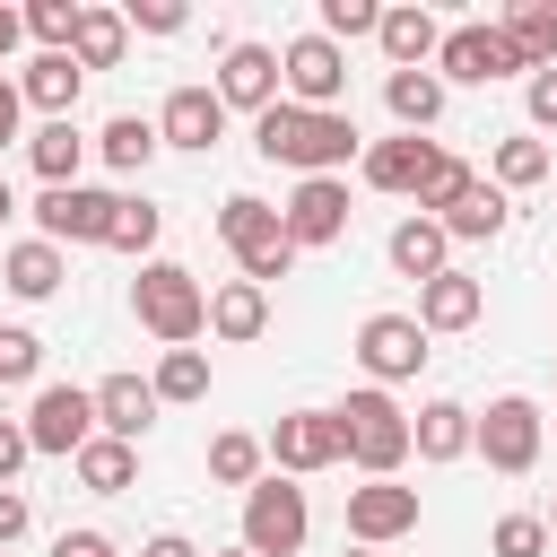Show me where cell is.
<instances>
[{"instance_id": "29", "label": "cell", "mask_w": 557, "mask_h": 557, "mask_svg": "<svg viewBox=\"0 0 557 557\" xmlns=\"http://www.w3.org/2000/svg\"><path fill=\"white\" fill-rule=\"evenodd\" d=\"M505 218H513V209H505V191H496V183H470L435 226H444L453 244H487V235H505Z\"/></svg>"}, {"instance_id": "39", "label": "cell", "mask_w": 557, "mask_h": 557, "mask_svg": "<svg viewBox=\"0 0 557 557\" xmlns=\"http://www.w3.org/2000/svg\"><path fill=\"white\" fill-rule=\"evenodd\" d=\"M35 374H44V339L26 322H0V392L9 383H35Z\"/></svg>"}, {"instance_id": "48", "label": "cell", "mask_w": 557, "mask_h": 557, "mask_svg": "<svg viewBox=\"0 0 557 557\" xmlns=\"http://www.w3.org/2000/svg\"><path fill=\"white\" fill-rule=\"evenodd\" d=\"M17 44H26V17L0 0V70H9V52H17Z\"/></svg>"}, {"instance_id": "42", "label": "cell", "mask_w": 557, "mask_h": 557, "mask_svg": "<svg viewBox=\"0 0 557 557\" xmlns=\"http://www.w3.org/2000/svg\"><path fill=\"white\" fill-rule=\"evenodd\" d=\"M122 26H139V35H183V26H191V9H183V0H131V9H122Z\"/></svg>"}, {"instance_id": "43", "label": "cell", "mask_w": 557, "mask_h": 557, "mask_svg": "<svg viewBox=\"0 0 557 557\" xmlns=\"http://www.w3.org/2000/svg\"><path fill=\"white\" fill-rule=\"evenodd\" d=\"M522 104H531V122H540V131H557V61H548V70H531Z\"/></svg>"}, {"instance_id": "17", "label": "cell", "mask_w": 557, "mask_h": 557, "mask_svg": "<svg viewBox=\"0 0 557 557\" xmlns=\"http://www.w3.org/2000/svg\"><path fill=\"white\" fill-rule=\"evenodd\" d=\"M487 313V287L470 278V270H435L426 287H418V331L435 339V331H470Z\"/></svg>"}, {"instance_id": "10", "label": "cell", "mask_w": 557, "mask_h": 557, "mask_svg": "<svg viewBox=\"0 0 557 557\" xmlns=\"http://www.w3.org/2000/svg\"><path fill=\"white\" fill-rule=\"evenodd\" d=\"M426 357H435V348H426L418 313H366V322H357V366L374 374V392H383V383H409Z\"/></svg>"}, {"instance_id": "13", "label": "cell", "mask_w": 557, "mask_h": 557, "mask_svg": "<svg viewBox=\"0 0 557 557\" xmlns=\"http://www.w3.org/2000/svg\"><path fill=\"white\" fill-rule=\"evenodd\" d=\"M113 209H122V191L70 183V191H44V200H35V235H44V244H104Z\"/></svg>"}, {"instance_id": "12", "label": "cell", "mask_w": 557, "mask_h": 557, "mask_svg": "<svg viewBox=\"0 0 557 557\" xmlns=\"http://www.w3.org/2000/svg\"><path fill=\"white\" fill-rule=\"evenodd\" d=\"M409 531H418V487H400V479L348 487V540H357V548H392V540H409Z\"/></svg>"}, {"instance_id": "6", "label": "cell", "mask_w": 557, "mask_h": 557, "mask_svg": "<svg viewBox=\"0 0 557 557\" xmlns=\"http://www.w3.org/2000/svg\"><path fill=\"white\" fill-rule=\"evenodd\" d=\"M305 531H313L305 487H296V479H278V470H261V479L244 487V540H235V548H252V557H296V548H305Z\"/></svg>"}, {"instance_id": "33", "label": "cell", "mask_w": 557, "mask_h": 557, "mask_svg": "<svg viewBox=\"0 0 557 557\" xmlns=\"http://www.w3.org/2000/svg\"><path fill=\"white\" fill-rule=\"evenodd\" d=\"M261 461H270V453H261V435H244V426L209 435V479H218V487H252V479H261Z\"/></svg>"}, {"instance_id": "30", "label": "cell", "mask_w": 557, "mask_h": 557, "mask_svg": "<svg viewBox=\"0 0 557 557\" xmlns=\"http://www.w3.org/2000/svg\"><path fill=\"white\" fill-rule=\"evenodd\" d=\"M505 44L522 52V70H548L557 61V0H513L505 9Z\"/></svg>"}, {"instance_id": "44", "label": "cell", "mask_w": 557, "mask_h": 557, "mask_svg": "<svg viewBox=\"0 0 557 557\" xmlns=\"http://www.w3.org/2000/svg\"><path fill=\"white\" fill-rule=\"evenodd\" d=\"M26 453H35V444H26V418H0V487L26 470Z\"/></svg>"}, {"instance_id": "36", "label": "cell", "mask_w": 557, "mask_h": 557, "mask_svg": "<svg viewBox=\"0 0 557 557\" xmlns=\"http://www.w3.org/2000/svg\"><path fill=\"white\" fill-rule=\"evenodd\" d=\"M548 174V139H505L496 148V191H531Z\"/></svg>"}, {"instance_id": "3", "label": "cell", "mask_w": 557, "mask_h": 557, "mask_svg": "<svg viewBox=\"0 0 557 557\" xmlns=\"http://www.w3.org/2000/svg\"><path fill=\"white\" fill-rule=\"evenodd\" d=\"M331 418H339V444H348V461H357L366 479H400V461H409V409H400L392 392L366 383V392H348Z\"/></svg>"}, {"instance_id": "45", "label": "cell", "mask_w": 557, "mask_h": 557, "mask_svg": "<svg viewBox=\"0 0 557 557\" xmlns=\"http://www.w3.org/2000/svg\"><path fill=\"white\" fill-rule=\"evenodd\" d=\"M26 522H35V505H26L17 487H0V548H17V540H26Z\"/></svg>"}, {"instance_id": "53", "label": "cell", "mask_w": 557, "mask_h": 557, "mask_svg": "<svg viewBox=\"0 0 557 557\" xmlns=\"http://www.w3.org/2000/svg\"><path fill=\"white\" fill-rule=\"evenodd\" d=\"M218 557H252V548H218Z\"/></svg>"}, {"instance_id": "9", "label": "cell", "mask_w": 557, "mask_h": 557, "mask_svg": "<svg viewBox=\"0 0 557 557\" xmlns=\"http://www.w3.org/2000/svg\"><path fill=\"white\" fill-rule=\"evenodd\" d=\"M522 70V52L505 44V26H487V17H470V26H444V44H435V78H461V87H496V78H513Z\"/></svg>"}, {"instance_id": "31", "label": "cell", "mask_w": 557, "mask_h": 557, "mask_svg": "<svg viewBox=\"0 0 557 557\" xmlns=\"http://www.w3.org/2000/svg\"><path fill=\"white\" fill-rule=\"evenodd\" d=\"M122 52H131L122 9H87V17H78V35H70V61H78V70H122Z\"/></svg>"}, {"instance_id": "47", "label": "cell", "mask_w": 557, "mask_h": 557, "mask_svg": "<svg viewBox=\"0 0 557 557\" xmlns=\"http://www.w3.org/2000/svg\"><path fill=\"white\" fill-rule=\"evenodd\" d=\"M52 557H122V548H113L104 531H61V540H52Z\"/></svg>"}, {"instance_id": "11", "label": "cell", "mask_w": 557, "mask_h": 557, "mask_svg": "<svg viewBox=\"0 0 557 557\" xmlns=\"http://www.w3.org/2000/svg\"><path fill=\"white\" fill-rule=\"evenodd\" d=\"M87 435H96V392H78V383H44L35 409H26V444L52 453V461H70Z\"/></svg>"}, {"instance_id": "37", "label": "cell", "mask_w": 557, "mask_h": 557, "mask_svg": "<svg viewBox=\"0 0 557 557\" xmlns=\"http://www.w3.org/2000/svg\"><path fill=\"white\" fill-rule=\"evenodd\" d=\"M470 183H479V174H470L461 157H435V165H426V183H418V218H444V209H453Z\"/></svg>"}, {"instance_id": "49", "label": "cell", "mask_w": 557, "mask_h": 557, "mask_svg": "<svg viewBox=\"0 0 557 557\" xmlns=\"http://www.w3.org/2000/svg\"><path fill=\"white\" fill-rule=\"evenodd\" d=\"M139 557H200V548H191V540H183V531H157V540H148V548H139Z\"/></svg>"}, {"instance_id": "7", "label": "cell", "mask_w": 557, "mask_h": 557, "mask_svg": "<svg viewBox=\"0 0 557 557\" xmlns=\"http://www.w3.org/2000/svg\"><path fill=\"white\" fill-rule=\"evenodd\" d=\"M278 96L305 104V113H339V96H348V52H339L331 35H296V44L278 52Z\"/></svg>"}, {"instance_id": "51", "label": "cell", "mask_w": 557, "mask_h": 557, "mask_svg": "<svg viewBox=\"0 0 557 557\" xmlns=\"http://www.w3.org/2000/svg\"><path fill=\"white\" fill-rule=\"evenodd\" d=\"M540 522H548V540H557V505H548V513H540Z\"/></svg>"}, {"instance_id": "4", "label": "cell", "mask_w": 557, "mask_h": 557, "mask_svg": "<svg viewBox=\"0 0 557 557\" xmlns=\"http://www.w3.org/2000/svg\"><path fill=\"white\" fill-rule=\"evenodd\" d=\"M218 235H226V252H235V270H244L252 287H270V278H287V270H296V244H287L278 209H270V200H252V191L218 200Z\"/></svg>"}, {"instance_id": "50", "label": "cell", "mask_w": 557, "mask_h": 557, "mask_svg": "<svg viewBox=\"0 0 557 557\" xmlns=\"http://www.w3.org/2000/svg\"><path fill=\"white\" fill-rule=\"evenodd\" d=\"M9 218H17V191H9V174H0V226H9Z\"/></svg>"}, {"instance_id": "52", "label": "cell", "mask_w": 557, "mask_h": 557, "mask_svg": "<svg viewBox=\"0 0 557 557\" xmlns=\"http://www.w3.org/2000/svg\"><path fill=\"white\" fill-rule=\"evenodd\" d=\"M348 557H383V548H348Z\"/></svg>"}, {"instance_id": "5", "label": "cell", "mask_w": 557, "mask_h": 557, "mask_svg": "<svg viewBox=\"0 0 557 557\" xmlns=\"http://www.w3.org/2000/svg\"><path fill=\"white\" fill-rule=\"evenodd\" d=\"M540 400L531 392H496L487 409H470V453H487V470H505V479H522L531 461H540Z\"/></svg>"}, {"instance_id": "21", "label": "cell", "mask_w": 557, "mask_h": 557, "mask_svg": "<svg viewBox=\"0 0 557 557\" xmlns=\"http://www.w3.org/2000/svg\"><path fill=\"white\" fill-rule=\"evenodd\" d=\"M61 244H44V235H26V244H9L0 252V287L9 296H26V305H44V296H61Z\"/></svg>"}, {"instance_id": "23", "label": "cell", "mask_w": 557, "mask_h": 557, "mask_svg": "<svg viewBox=\"0 0 557 557\" xmlns=\"http://www.w3.org/2000/svg\"><path fill=\"white\" fill-rule=\"evenodd\" d=\"M392 270L426 287L435 270H453V235H444L435 218H400V226H392Z\"/></svg>"}, {"instance_id": "14", "label": "cell", "mask_w": 557, "mask_h": 557, "mask_svg": "<svg viewBox=\"0 0 557 557\" xmlns=\"http://www.w3.org/2000/svg\"><path fill=\"white\" fill-rule=\"evenodd\" d=\"M278 226H287L296 252H305V244H339V235H348V183H339V174H305V183L287 191Z\"/></svg>"}, {"instance_id": "26", "label": "cell", "mask_w": 557, "mask_h": 557, "mask_svg": "<svg viewBox=\"0 0 557 557\" xmlns=\"http://www.w3.org/2000/svg\"><path fill=\"white\" fill-rule=\"evenodd\" d=\"M383 104H392L400 131H435V122H444V78H435V70H392V78H383Z\"/></svg>"}, {"instance_id": "41", "label": "cell", "mask_w": 557, "mask_h": 557, "mask_svg": "<svg viewBox=\"0 0 557 557\" xmlns=\"http://www.w3.org/2000/svg\"><path fill=\"white\" fill-rule=\"evenodd\" d=\"M487 548H496V557H540V548H548V522H540V513H505V522L487 531Z\"/></svg>"}, {"instance_id": "40", "label": "cell", "mask_w": 557, "mask_h": 557, "mask_svg": "<svg viewBox=\"0 0 557 557\" xmlns=\"http://www.w3.org/2000/svg\"><path fill=\"white\" fill-rule=\"evenodd\" d=\"M374 26H383V9H374V0H322V26H313V35L348 44V35H374Z\"/></svg>"}, {"instance_id": "35", "label": "cell", "mask_w": 557, "mask_h": 557, "mask_svg": "<svg viewBox=\"0 0 557 557\" xmlns=\"http://www.w3.org/2000/svg\"><path fill=\"white\" fill-rule=\"evenodd\" d=\"M17 17H26V35H35L44 52H70V35H78V17H87V0H26Z\"/></svg>"}, {"instance_id": "15", "label": "cell", "mask_w": 557, "mask_h": 557, "mask_svg": "<svg viewBox=\"0 0 557 557\" xmlns=\"http://www.w3.org/2000/svg\"><path fill=\"white\" fill-rule=\"evenodd\" d=\"M226 139V104H218V87H174L165 104H157V148H191V157H209Z\"/></svg>"}, {"instance_id": "19", "label": "cell", "mask_w": 557, "mask_h": 557, "mask_svg": "<svg viewBox=\"0 0 557 557\" xmlns=\"http://www.w3.org/2000/svg\"><path fill=\"white\" fill-rule=\"evenodd\" d=\"M435 157H444L435 139L400 131V139H374L357 165H366V183H374V191H409V200H418V183H426V165H435Z\"/></svg>"}, {"instance_id": "1", "label": "cell", "mask_w": 557, "mask_h": 557, "mask_svg": "<svg viewBox=\"0 0 557 557\" xmlns=\"http://www.w3.org/2000/svg\"><path fill=\"white\" fill-rule=\"evenodd\" d=\"M252 148L270 157V165H296V183L305 174H339L348 157H366V139H357V122L348 113H305V104H270V113H252Z\"/></svg>"}, {"instance_id": "46", "label": "cell", "mask_w": 557, "mask_h": 557, "mask_svg": "<svg viewBox=\"0 0 557 557\" xmlns=\"http://www.w3.org/2000/svg\"><path fill=\"white\" fill-rule=\"evenodd\" d=\"M26 139V96H17V78H0V148H17Z\"/></svg>"}, {"instance_id": "20", "label": "cell", "mask_w": 557, "mask_h": 557, "mask_svg": "<svg viewBox=\"0 0 557 557\" xmlns=\"http://www.w3.org/2000/svg\"><path fill=\"white\" fill-rule=\"evenodd\" d=\"M78 87H87V70L70 61V52H35L26 70H17V96L44 113V122H70V104H78Z\"/></svg>"}, {"instance_id": "2", "label": "cell", "mask_w": 557, "mask_h": 557, "mask_svg": "<svg viewBox=\"0 0 557 557\" xmlns=\"http://www.w3.org/2000/svg\"><path fill=\"white\" fill-rule=\"evenodd\" d=\"M131 313H139L148 339L191 348V339L209 331V287H200L183 261H139V278H131Z\"/></svg>"}, {"instance_id": "24", "label": "cell", "mask_w": 557, "mask_h": 557, "mask_svg": "<svg viewBox=\"0 0 557 557\" xmlns=\"http://www.w3.org/2000/svg\"><path fill=\"white\" fill-rule=\"evenodd\" d=\"M409 453H418V461H461V453H470V409H461V400H426V409L409 418Z\"/></svg>"}, {"instance_id": "16", "label": "cell", "mask_w": 557, "mask_h": 557, "mask_svg": "<svg viewBox=\"0 0 557 557\" xmlns=\"http://www.w3.org/2000/svg\"><path fill=\"white\" fill-rule=\"evenodd\" d=\"M218 104L235 113H270L278 104V52L270 44H226V61H218Z\"/></svg>"}, {"instance_id": "18", "label": "cell", "mask_w": 557, "mask_h": 557, "mask_svg": "<svg viewBox=\"0 0 557 557\" xmlns=\"http://www.w3.org/2000/svg\"><path fill=\"white\" fill-rule=\"evenodd\" d=\"M157 409H165V400H157L139 374H104V383H96V435H113V444H139V435L157 426Z\"/></svg>"}, {"instance_id": "38", "label": "cell", "mask_w": 557, "mask_h": 557, "mask_svg": "<svg viewBox=\"0 0 557 557\" xmlns=\"http://www.w3.org/2000/svg\"><path fill=\"white\" fill-rule=\"evenodd\" d=\"M157 226H165V209H157V200H122V209H113V226H104V244H113V252H148V244H157Z\"/></svg>"}, {"instance_id": "34", "label": "cell", "mask_w": 557, "mask_h": 557, "mask_svg": "<svg viewBox=\"0 0 557 557\" xmlns=\"http://www.w3.org/2000/svg\"><path fill=\"white\" fill-rule=\"evenodd\" d=\"M148 392L157 400H209V357L200 348H165L157 374H148Z\"/></svg>"}, {"instance_id": "32", "label": "cell", "mask_w": 557, "mask_h": 557, "mask_svg": "<svg viewBox=\"0 0 557 557\" xmlns=\"http://www.w3.org/2000/svg\"><path fill=\"white\" fill-rule=\"evenodd\" d=\"M96 157H104L113 174H139V165L157 157V122H148V113H113V122L96 131Z\"/></svg>"}, {"instance_id": "8", "label": "cell", "mask_w": 557, "mask_h": 557, "mask_svg": "<svg viewBox=\"0 0 557 557\" xmlns=\"http://www.w3.org/2000/svg\"><path fill=\"white\" fill-rule=\"evenodd\" d=\"M261 453L278 461V479H313V470H339V461H348V444H339V418H331V409H287V418L261 435Z\"/></svg>"}, {"instance_id": "28", "label": "cell", "mask_w": 557, "mask_h": 557, "mask_svg": "<svg viewBox=\"0 0 557 557\" xmlns=\"http://www.w3.org/2000/svg\"><path fill=\"white\" fill-rule=\"evenodd\" d=\"M209 331H218V339H261V331H270V287L226 278V287L209 296Z\"/></svg>"}, {"instance_id": "54", "label": "cell", "mask_w": 557, "mask_h": 557, "mask_svg": "<svg viewBox=\"0 0 557 557\" xmlns=\"http://www.w3.org/2000/svg\"><path fill=\"white\" fill-rule=\"evenodd\" d=\"M0 557H9V548H0Z\"/></svg>"}, {"instance_id": "22", "label": "cell", "mask_w": 557, "mask_h": 557, "mask_svg": "<svg viewBox=\"0 0 557 557\" xmlns=\"http://www.w3.org/2000/svg\"><path fill=\"white\" fill-rule=\"evenodd\" d=\"M374 44H383V61H392V70H426V61H435V44H444V26H435L426 9H383Z\"/></svg>"}, {"instance_id": "25", "label": "cell", "mask_w": 557, "mask_h": 557, "mask_svg": "<svg viewBox=\"0 0 557 557\" xmlns=\"http://www.w3.org/2000/svg\"><path fill=\"white\" fill-rule=\"evenodd\" d=\"M70 470H78V487H87V496H122V487L139 479V444H113V435H87V444L70 453Z\"/></svg>"}, {"instance_id": "27", "label": "cell", "mask_w": 557, "mask_h": 557, "mask_svg": "<svg viewBox=\"0 0 557 557\" xmlns=\"http://www.w3.org/2000/svg\"><path fill=\"white\" fill-rule=\"evenodd\" d=\"M26 157H35L44 191H70L87 165V139H78V122H44V131H26Z\"/></svg>"}]
</instances>
